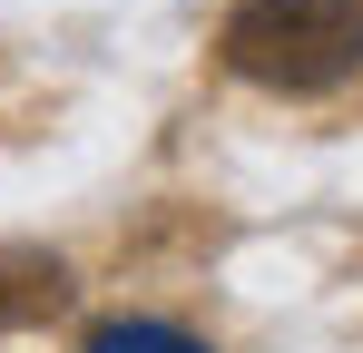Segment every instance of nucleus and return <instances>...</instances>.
Returning a JSON list of instances; mask_svg holds the SVG:
<instances>
[{
	"mask_svg": "<svg viewBox=\"0 0 363 353\" xmlns=\"http://www.w3.org/2000/svg\"><path fill=\"white\" fill-rule=\"evenodd\" d=\"M216 59L275 99H324L363 69V0H236Z\"/></svg>",
	"mask_w": 363,
	"mask_h": 353,
	"instance_id": "obj_1",
	"label": "nucleus"
},
{
	"mask_svg": "<svg viewBox=\"0 0 363 353\" xmlns=\"http://www.w3.org/2000/svg\"><path fill=\"white\" fill-rule=\"evenodd\" d=\"M69 304V275L50 255H10L0 265V324H30V314H60Z\"/></svg>",
	"mask_w": 363,
	"mask_h": 353,
	"instance_id": "obj_2",
	"label": "nucleus"
},
{
	"mask_svg": "<svg viewBox=\"0 0 363 353\" xmlns=\"http://www.w3.org/2000/svg\"><path fill=\"white\" fill-rule=\"evenodd\" d=\"M89 353H216V344H196V334L157 324V314H118V324H99V334H89Z\"/></svg>",
	"mask_w": 363,
	"mask_h": 353,
	"instance_id": "obj_3",
	"label": "nucleus"
}]
</instances>
